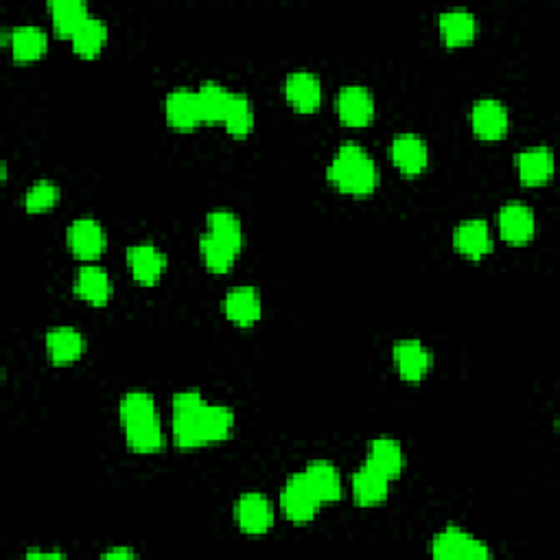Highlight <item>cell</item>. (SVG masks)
I'll use <instances>...</instances> for the list:
<instances>
[{
	"mask_svg": "<svg viewBox=\"0 0 560 560\" xmlns=\"http://www.w3.org/2000/svg\"><path fill=\"white\" fill-rule=\"evenodd\" d=\"M235 429V412L210 405L202 392L184 390L173 396V438L182 449H197L226 440Z\"/></svg>",
	"mask_w": 560,
	"mask_h": 560,
	"instance_id": "cell-1",
	"label": "cell"
},
{
	"mask_svg": "<svg viewBox=\"0 0 560 560\" xmlns=\"http://www.w3.org/2000/svg\"><path fill=\"white\" fill-rule=\"evenodd\" d=\"M329 180L342 193L364 197L377 189L379 167L375 158L357 143H344L329 165Z\"/></svg>",
	"mask_w": 560,
	"mask_h": 560,
	"instance_id": "cell-2",
	"label": "cell"
},
{
	"mask_svg": "<svg viewBox=\"0 0 560 560\" xmlns=\"http://www.w3.org/2000/svg\"><path fill=\"white\" fill-rule=\"evenodd\" d=\"M280 504H283L285 517L289 521L309 523L315 519V515H318L322 501L318 499V495L313 493V488L307 482L305 473H296L285 482Z\"/></svg>",
	"mask_w": 560,
	"mask_h": 560,
	"instance_id": "cell-3",
	"label": "cell"
},
{
	"mask_svg": "<svg viewBox=\"0 0 560 560\" xmlns=\"http://www.w3.org/2000/svg\"><path fill=\"white\" fill-rule=\"evenodd\" d=\"M431 554L436 558H490L488 545L480 539H475L469 532H464L458 525H447L445 530L434 536V541H431Z\"/></svg>",
	"mask_w": 560,
	"mask_h": 560,
	"instance_id": "cell-4",
	"label": "cell"
},
{
	"mask_svg": "<svg viewBox=\"0 0 560 560\" xmlns=\"http://www.w3.org/2000/svg\"><path fill=\"white\" fill-rule=\"evenodd\" d=\"M235 517L239 528L245 534L252 536H261L265 532L272 530L274 525V508L270 504L263 493H256V490H250V493H243L235 506Z\"/></svg>",
	"mask_w": 560,
	"mask_h": 560,
	"instance_id": "cell-5",
	"label": "cell"
},
{
	"mask_svg": "<svg viewBox=\"0 0 560 560\" xmlns=\"http://www.w3.org/2000/svg\"><path fill=\"white\" fill-rule=\"evenodd\" d=\"M68 248L81 261H97L105 250V230L95 217H77L68 226Z\"/></svg>",
	"mask_w": 560,
	"mask_h": 560,
	"instance_id": "cell-6",
	"label": "cell"
},
{
	"mask_svg": "<svg viewBox=\"0 0 560 560\" xmlns=\"http://www.w3.org/2000/svg\"><path fill=\"white\" fill-rule=\"evenodd\" d=\"M390 158L405 175H420L429 165V147L423 136L414 132H403L392 138Z\"/></svg>",
	"mask_w": 560,
	"mask_h": 560,
	"instance_id": "cell-7",
	"label": "cell"
},
{
	"mask_svg": "<svg viewBox=\"0 0 560 560\" xmlns=\"http://www.w3.org/2000/svg\"><path fill=\"white\" fill-rule=\"evenodd\" d=\"M127 265L138 285H154L167 270V254L154 243H134L127 248Z\"/></svg>",
	"mask_w": 560,
	"mask_h": 560,
	"instance_id": "cell-8",
	"label": "cell"
},
{
	"mask_svg": "<svg viewBox=\"0 0 560 560\" xmlns=\"http://www.w3.org/2000/svg\"><path fill=\"white\" fill-rule=\"evenodd\" d=\"M394 364L405 381H423L434 364L431 350L418 340H399L392 348Z\"/></svg>",
	"mask_w": 560,
	"mask_h": 560,
	"instance_id": "cell-9",
	"label": "cell"
},
{
	"mask_svg": "<svg viewBox=\"0 0 560 560\" xmlns=\"http://www.w3.org/2000/svg\"><path fill=\"white\" fill-rule=\"evenodd\" d=\"M499 232L508 243H528L536 232L534 210L523 202H508L499 210Z\"/></svg>",
	"mask_w": 560,
	"mask_h": 560,
	"instance_id": "cell-10",
	"label": "cell"
},
{
	"mask_svg": "<svg viewBox=\"0 0 560 560\" xmlns=\"http://www.w3.org/2000/svg\"><path fill=\"white\" fill-rule=\"evenodd\" d=\"M337 114L346 125H368L375 119V97L364 86H344L337 95Z\"/></svg>",
	"mask_w": 560,
	"mask_h": 560,
	"instance_id": "cell-11",
	"label": "cell"
},
{
	"mask_svg": "<svg viewBox=\"0 0 560 560\" xmlns=\"http://www.w3.org/2000/svg\"><path fill=\"white\" fill-rule=\"evenodd\" d=\"M224 313L230 322L239 326H252L259 322L263 313L259 289L252 285H239L230 289L224 298Z\"/></svg>",
	"mask_w": 560,
	"mask_h": 560,
	"instance_id": "cell-12",
	"label": "cell"
},
{
	"mask_svg": "<svg viewBox=\"0 0 560 560\" xmlns=\"http://www.w3.org/2000/svg\"><path fill=\"white\" fill-rule=\"evenodd\" d=\"M285 97L300 112H315L322 103V81L309 70H294L285 79Z\"/></svg>",
	"mask_w": 560,
	"mask_h": 560,
	"instance_id": "cell-13",
	"label": "cell"
},
{
	"mask_svg": "<svg viewBox=\"0 0 560 560\" xmlns=\"http://www.w3.org/2000/svg\"><path fill=\"white\" fill-rule=\"evenodd\" d=\"M165 114L169 125H173L175 130H193V127L204 123L197 90L189 88H175L169 92L165 101Z\"/></svg>",
	"mask_w": 560,
	"mask_h": 560,
	"instance_id": "cell-14",
	"label": "cell"
},
{
	"mask_svg": "<svg viewBox=\"0 0 560 560\" xmlns=\"http://www.w3.org/2000/svg\"><path fill=\"white\" fill-rule=\"evenodd\" d=\"M390 477L366 460L353 475V497L359 506H377L388 497Z\"/></svg>",
	"mask_w": 560,
	"mask_h": 560,
	"instance_id": "cell-15",
	"label": "cell"
},
{
	"mask_svg": "<svg viewBox=\"0 0 560 560\" xmlns=\"http://www.w3.org/2000/svg\"><path fill=\"white\" fill-rule=\"evenodd\" d=\"M453 243L455 250L464 254L466 259H482V256L493 250V237H490L488 221L480 217L462 221V224L455 228Z\"/></svg>",
	"mask_w": 560,
	"mask_h": 560,
	"instance_id": "cell-16",
	"label": "cell"
},
{
	"mask_svg": "<svg viewBox=\"0 0 560 560\" xmlns=\"http://www.w3.org/2000/svg\"><path fill=\"white\" fill-rule=\"evenodd\" d=\"M471 125L484 140H499L508 132V110L497 99H480L471 110Z\"/></svg>",
	"mask_w": 560,
	"mask_h": 560,
	"instance_id": "cell-17",
	"label": "cell"
},
{
	"mask_svg": "<svg viewBox=\"0 0 560 560\" xmlns=\"http://www.w3.org/2000/svg\"><path fill=\"white\" fill-rule=\"evenodd\" d=\"M519 178L528 186H541L552 178L554 173V154L550 147L536 145L528 147L517 154Z\"/></svg>",
	"mask_w": 560,
	"mask_h": 560,
	"instance_id": "cell-18",
	"label": "cell"
},
{
	"mask_svg": "<svg viewBox=\"0 0 560 560\" xmlns=\"http://www.w3.org/2000/svg\"><path fill=\"white\" fill-rule=\"evenodd\" d=\"M75 294L88 300L90 305H105L112 296V280L110 274L101 265L86 263L81 265L75 276Z\"/></svg>",
	"mask_w": 560,
	"mask_h": 560,
	"instance_id": "cell-19",
	"label": "cell"
},
{
	"mask_svg": "<svg viewBox=\"0 0 560 560\" xmlns=\"http://www.w3.org/2000/svg\"><path fill=\"white\" fill-rule=\"evenodd\" d=\"M84 335L73 326H55L46 333V353L53 364H73L84 355Z\"/></svg>",
	"mask_w": 560,
	"mask_h": 560,
	"instance_id": "cell-20",
	"label": "cell"
},
{
	"mask_svg": "<svg viewBox=\"0 0 560 560\" xmlns=\"http://www.w3.org/2000/svg\"><path fill=\"white\" fill-rule=\"evenodd\" d=\"M438 29L449 46H462L477 35V18L469 9H447L438 16Z\"/></svg>",
	"mask_w": 560,
	"mask_h": 560,
	"instance_id": "cell-21",
	"label": "cell"
},
{
	"mask_svg": "<svg viewBox=\"0 0 560 560\" xmlns=\"http://www.w3.org/2000/svg\"><path fill=\"white\" fill-rule=\"evenodd\" d=\"M305 477L322 504H329V501H337L342 497V475L333 462L329 460L309 462V466L305 469Z\"/></svg>",
	"mask_w": 560,
	"mask_h": 560,
	"instance_id": "cell-22",
	"label": "cell"
},
{
	"mask_svg": "<svg viewBox=\"0 0 560 560\" xmlns=\"http://www.w3.org/2000/svg\"><path fill=\"white\" fill-rule=\"evenodd\" d=\"M9 44L18 62H33V60H40V57L46 53L49 35H46V31L38 25H20L16 29H11Z\"/></svg>",
	"mask_w": 560,
	"mask_h": 560,
	"instance_id": "cell-23",
	"label": "cell"
},
{
	"mask_svg": "<svg viewBox=\"0 0 560 560\" xmlns=\"http://www.w3.org/2000/svg\"><path fill=\"white\" fill-rule=\"evenodd\" d=\"M368 460L381 469L390 480H396L401 477L403 469H405V451L401 447L399 440L381 436L370 442V455Z\"/></svg>",
	"mask_w": 560,
	"mask_h": 560,
	"instance_id": "cell-24",
	"label": "cell"
},
{
	"mask_svg": "<svg viewBox=\"0 0 560 560\" xmlns=\"http://www.w3.org/2000/svg\"><path fill=\"white\" fill-rule=\"evenodd\" d=\"M121 423L123 429L125 427H134V425H143V423H154L158 418V407H156V399L149 392L143 390H132L127 392L121 399Z\"/></svg>",
	"mask_w": 560,
	"mask_h": 560,
	"instance_id": "cell-25",
	"label": "cell"
},
{
	"mask_svg": "<svg viewBox=\"0 0 560 560\" xmlns=\"http://www.w3.org/2000/svg\"><path fill=\"white\" fill-rule=\"evenodd\" d=\"M200 252H202V259L208 270L215 274L228 272L230 267L235 265L237 256L241 254V250L235 248V245L221 241L219 237L210 235V232H204V235L200 237Z\"/></svg>",
	"mask_w": 560,
	"mask_h": 560,
	"instance_id": "cell-26",
	"label": "cell"
},
{
	"mask_svg": "<svg viewBox=\"0 0 560 560\" xmlns=\"http://www.w3.org/2000/svg\"><path fill=\"white\" fill-rule=\"evenodd\" d=\"M53 27L60 35L73 38L75 31L88 20V7L81 0H53L49 5Z\"/></svg>",
	"mask_w": 560,
	"mask_h": 560,
	"instance_id": "cell-27",
	"label": "cell"
},
{
	"mask_svg": "<svg viewBox=\"0 0 560 560\" xmlns=\"http://www.w3.org/2000/svg\"><path fill=\"white\" fill-rule=\"evenodd\" d=\"M70 40H73V49L77 55L97 57L105 42H108V25L101 18L88 16V20L75 31Z\"/></svg>",
	"mask_w": 560,
	"mask_h": 560,
	"instance_id": "cell-28",
	"label": "cell"
},
{
	"mask_svg": "<svg viewBox=\"0 0 560 560\" xmlns=\"http://www.w3.org/2000/svg\"><path fill=\"white\" fill-rule=\"evenodd\" d=\"M230 95L232 92L221 84H217V81H204L200 90H197V99H200V110H202L204 123L224 121Z\"/></svg>",
	"mask_w": 560,
	"mask_h": 560,
	"instance_id": "cell-29",
	"label": "cell"
},
{
	"mask_svg": "<svg viewBox=\"0 0 560 560\" xmlns=\"http://www.w3.org/2000/svg\"><path fill=\"white\" fill-rule=\"evenodd\" d=\"M206 226V232H210V235H215L221 241L243 250V226L237 213H232L228 208H217L208 215Z\"/></svg>",
	"mask_w": 560,
	"mask_h": 560,
	"instance_id": "cell-30",
	"label": "cell"
},
{
	"mask_svg": "<svg viewBox=\"0 0 560 560\" xmlns=\"http://www.w3.org/2000/svg\"><path fill=\"white\" fill-rule=\"evenodd\" d=\"M221 123H224V127L232 136L250 134L254 127L252 101L245 95H241V92H232L226 114H224V121Z\"/></svg>",
	"mask_w": 560,
	"mask_h": 560,
	"instance_id": "cell-31",
	"label": "cell"
},
{
	"mask_svg": "<svg viewBox=\"0 0 560 560\" xmlns=\"http://www.w3.org/2000/svg\"><path fill=\"white\" fill-rule=\"evenodd\" d=\"M125 442L134 453H156L165 447V434H162L160 420L125 427Z\"/></svg>",
	"mask_w": 560,
	"mask_h": 560,
	"instance_id": "cell-32",
	"label": "cell"
},
{
	"mask_svg": "<svg viewBox=\"0 0 560 560\" xmlns=\"http://www.w3.org/2000/svg\"><path fill=\"white\" fill-rule=\"evenodd\" d=\"M62 191L53 180H38L25 193V208L29 213H44L60 202Z\"/></svg>",
	"mask_w": 560,
	"mask_h": 560,
	"instance_id": "cell-33",
	"label": "cell"
},
{
	"mask_svg": "<svg viewBox=\"0 0 560 560\" xmlns=\"http://www.w3.org/2000/svg\"><path fill=\"white\" fill-rule=\"evenodd\" d=\"M136 554L132 550H127V547H112V550L103 552V558H134Z\"/></svg>",
	"mask_w": 560,
	"mask_h": 560,
	"instance_id": "cell-34",
	"label": "cell"
},
{
	"mask_svg": "<svg viewBox=\"0 0 560 560\" xmlns=\"http://www.w3.org/2000/svg\"><path fill=\"white\" fill-rule=\"evenodd\" d=\"M27 558H66V554L62 552H40V550H31L27 554Z\"/></svg>",
	"mask_w": 560,
	"mask_h": 560,
	"instance_id": "cell-35",
	"label": "cell"
}]
</instances>
